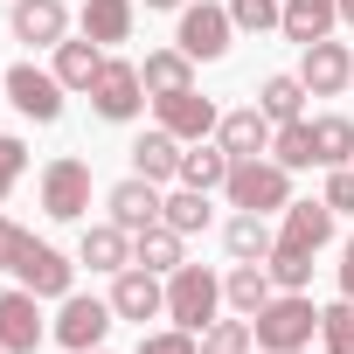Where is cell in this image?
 I'll list each match as a JSON object with an SVG mask.
<instances>
[{
	"label": "cell",
	"instance_id": "cell-1",
	"mask_svg": "<svg viewBox=\"0 0 354 354\" xmlns=\"http://www.w3.org/2000/svg\"><path fill=\"white\" fill-rule=\"evenodd\" d=\"M250 333H257L264 354H299V347H313V333H319V306H313L306 292H278V299L250 319Z\"/></svg>",
	"mask_w": 354,
	"mask_h": 354
},
{
	"label": "cell",
	"instance_id": "cell-2",
	"mask_svg": "<svg viewBox=\"0 0 354 354\" xmlns=\"http://www.w3.org/2000/svg\"><path fill=\"white\" fill-rule=\"evenodd\" d=\"M223 195H230V209H250V216H285V202H292V167H278V160H230V181H223Z\"/></svg>",
	"mask_w": 354,
	"mask_h": 354
},
{
	"label": "cell",
	"instance_id": "cell-3",
	"mask_svg": "<svg viewBox=\"0 0 354 354\" xmlns=\"http://www.w3.org/2000/svg\"><path fill=\"white\" fill-rule=\"evenodd\" d=\"M216 306H223V278H216L209 264H181V271H167V319H174V326L202 333V326L216 319Z\"/></svg>",
	"mask_w": 354,
	"mask_h": 354
},
{
	"label": "cell",
	"instance_id": "cell-4",
	"mask_svg": "<svg viewBox=\"0 0 354 354\" xmlns=\"http://www.w3.org/2000/svg\"><path fill=\"white\" fill-rule=\"evenodd\" d=\"M42 209L56 223H84V209H91V167L77 153H63V160L42 167Z\"/></svg>",
	"mask_w": 354,
	"mask_h": 354
},
{
	"label": "cell",
	"instance_id": "cell-5",
	"mask_svg": "<svg viewBox=\"0 0 354 354\" xmlns=\"http://www.w3.org/2000/svg\"><path fill=\"white\" fill-rule=\"evenodd\" d=\"M8 97H15V111L35 118V125H56V118H63V77H56V70L15 63V70H8Z\"/></svg>",
	"mask_w": 354,
	"mask_h": 354
},
{
	"label": "cell",
	"instance_id": "cell-6",
	"mask_svg": "<svg viewBox=\"0 0 354 354\" xmlns=\"http://www.w3.org/2000/svg\"><path fill=\"white\" fill-rule=\"evenodd\" d=\"M91 104H97V118H111V125L139 118V104H146L139 63H118V56H104V70H97V84H91Z\"/></svg>",
	"mask_w": 354,
	"mask_h": 354
},
{
	"label": "cell",
	"instance_id": "cell-7",
	"mask_svg": "<svg viewBox=\"0 0 354 354\" xmlns=\"http://www.w3.org/2000/svg\"><path fill=\"white\" fill-rule=\"evenodd\" d=\"M230 35H236V21H230V8H216V0H202V8H181V42L195 63H216V56H230Z\"/></svg>",
	"mask_w": 354,
	"mask_h": 354
},
{
	"label": "cell",
	"instance_id": "cell-8",
	"mask_svg": "<svg viewBox=\"0 0 354 354\" xmlns=\"http://www.w3.org/2000/svg\"><path fill=\"white\" fill-rule=\"evenodd\" d=\"M111 319H118V313H111V299H84V292H70L49 333H56L70 354H84V347H97V340L111 333Z\"/></svg>",
	"mask_w": 354,
	"mask_h": 354
},
{
	"label": "cell",
	"instance_id": "cell-9",
	"mask_svg": "<svg viewBox=\"0 0 354 354\" xmlns=\"http://www.w3.org/2000/svg\"><path fill=\"white\" fill-rule=\"evenodd\" d=\"M49 340V326H42V306H35V292L21 285V292H0V354H35Z\"/></svg>",
	"mask_w": 354,
	"mask_h": 354
},
{
	"label": "cell",
	"instance_id": "cell-10",
	"mask_svg": "<svg viewBox=\"0 0 354 354\" xmlns=\"http://www.w3.org/2000/svg\"><path fill=\"white\" fill-rule=\"evenodd\" d=\"M111 313L118 319H153V313H167V285H160V271H146V264H125L118 278H111Z\"/></svg>",
	"mask_w": 354,
	"mask_h": 354
},
{
	"label": "cell",
	"instance_id": "cell-11",
	"mask_svg": "<svg viewBox=\"0 0 354 354\" xmlns=\"http://www.w3.org/2000/svg\"><path fill=\"white\" fill-rule=\"evenodd\" d=\"M153 111H160V125L181 139V146H195V139H209L216 125H223V111L202 97V91H174V97H153Z\"/></svg>",
	"mask_w": 354,
	"mask_h": 354
},
{
	"label": "cell",
	"instance_id": "cell-12",
	"mask_svg": "<svg viewBox=\"0 0 354 354\" xmlns=\"http://www.w3.org/2000/svg\"><path fill=\"white\" fill-rule=\"evenodd\" d=\"M299 84L313 91V97H340L347 84H354V56H347V42H313L306 49V63H299Z\"/></svg>",
	"mask_w": 354,
	"mask_h": 354
},
{
	"label": "cell",
	"instance_id": "cell-13",
	"mask_svg": "<svg viewBox=\"0 0 354 354\" xmlns=\"http://www.w3.org/2000/svg\"><path fill=\"white\" fill-rule=\"evenodd\" d=\"M216 139H223V153H230V160H264V153H271V139H278V125L264 118V104H243V111H223Z\"/></svg>",
	"mask_w": 354,
	"mask_h": 354
},
{
	"label": "cell",
	"instance_id": "cell-14",
	"mask_svg": "<svg viewBox=\"0 0 354 354\" xmlns=\"http://www.w3.org/2000/svg\"><path fill=\"white\" fill-rule=\"evenodd\" d=\"M104 209H111V223H118V230H146V223H160L167 195H160V181L132 174V181H118V188L104 195Z\"/></svg>",
	"mask_w": 354,
	"mask_h": 354
},
{
	"label": "cell",
	"instance_id": "cell-15",
	"mask_svg": "<svg viewBox=\"0 0 354 354\" xmlns=\"http://www.w3.org/2000/svg\"><path fill=\"white\" fill-rule=\"evenodd\" d=\"M278 243L319 257V250L333 243V209H326V202H285V230H278Z\"/></svg>",
	"mask_w": 354,
	"mask_h": 354
},
{
	"label": "cell",
	"instance_id": "cell-16",
	"mask_svg": "<svg viewBox=\"0 0 354 354\" xmlns=\"http://www.w3.org/2000/svg\"><path fill=\"white\" fill-rule=\"evenodd\" d=\"M15 278H21L35 299H70V278H77V264H70L63 250H49V243H28V257L15 264Z\"/></svg>",
	"mask_w": 354,
	"mask_h": 354
},
{
	"label": "cell",
	"instance_id": "cell-17",
	"mask_svg": "<svg viewBox=\"0 0 354 354\" xmlns=\"http://www.w3.org/2000/svg\"><path fill=\"white\" fill-rule=\"evenodd\" d=\"M15 35L28 42V49H56L63 35H70V8L63 0H15Z\"/></svg>",
	"mask_w": 354,
	"mask_h": 354
},
{
	"label": "cell",
	"instance_id": "cell-18",
	"mask_svg": "<svg viewBox=\"0 0 354 354\" xmlns=\"http://www.w3.org/2000/svg\"><path fill=\"white\" fill-rule=\"evenodd\" d=\"M139 84H146V97H174V91H195V56L174 42V49H146V63H139Z\"/></svg>",
	"mask_w": 354,
	"mask_h": 354
},
{
	"label": "cell",
	"instance_id": "cell-19",
	"mask_svg": "<svg viewBox=\"0 0 354 354\" xmlns=\"http://www.w3.org/2000/svg\"><path fill=\"white\" fill-rule=\"evenodd\" d=\"M333 21H340V0H285V15H278L285 42H299V49L326 42V35H333Z\"/></svg>",
	"mask_w": 354,
	"mask_h": 354
},
{
	"label": "cell",
	"instance_id": "cell-20",
	"mask_svg": "<svg viewBox=\"0 0 354 354\" xmlns=\"http://www.w3.org/2000/svg\"><path fill=\"white\" fill-rule=\"evenodd\" d=\"M132 174H146V181H181V139H174L167 125L139 132L132 139Z\"/></svg>",
	"mask_w": 354,
	"mask_h": 354
},
{
	"label": "cell",
	"instance_id": "cell-21",
	"mask_svg": "<svg viewBox=\"0 0 354 354\" xmlns=\"http://www.w3.org/2000/svg\"><path fill=\"white\" fill-rule=\"evenodd\" d=\"M77 264H91V271H125L132 264V230H118V223H91L84 230V243H77Z\"/></svg>",
	"mask_w": 354,
	"mask_h": 354
},
{
	"label": "cell",
	"instance_id": "cell-22",
	"mask_svg": "<svg viewBox=\"0 0 354 354\" xmlns=\"http://www.w3.org/2000/svg\"><path fill=\"white\" fill-rule=\"evenodd\" d=\"M132 264H146V271H181L188 264V250H181V230L174 223H146V230H132Z\"/></svg>",
	"mask_w": 354,
	"mask_h": 354
},
{
	"label": "cell",
	"instance_id": "cell-23",
	"mask_svg": "<svg viewBox=\"0 0 354 354\" xmlns=\"http://www.w3.org/2000/svg\"><path fill=\"white\" fill-rule=\"evenodd\" d=\"M97 70H104V42H56V77H63V91H91L97 84Z\"/></svg>",
	"mask_w": 354,
	"mask_h": 354
},
{
	"label": "cell",
	"instance_id": "cell-24",
	"mask_svg": "<svg viewBox=\"0 0 354 354\" xmlns=\"http://www.w3.org/2000/svg\"><path fill=\"white\" fill-rule=\"evenodd\" d=\"M223 243H230V257H236V264H264L278 236H271V223H264V216L236 209V216H230V230H223Z\"/></svg>",
	"mask_w": 354,
	"mask_h": 354
},
{
	"label": "cell",
	"instance_id": "cell-25",
	"mask_svg": "<svg viewBox=\"0 0 354 354\" xmlns=\"http://www.w3.org/2000/svg\"><path fill=\"white\" fill-rule=\"evenodd\" d=\"M223 299H230L243 319H257V313H264L278 292H271V271H264V264H236V271L223 278Z\"/></svg>",
	"mask_w": 354,
	"mask_h": 354
},
{
	"label": "cell",
	"instance_id": "cell-26",
	"mask_svg": "<svg viewBox=\"0 0 354 354\" xmlns=\"http://www.w3.org/2000/svg\"><path fill=\"white\" fill-rule=\"evenodd\" d=\"M223 181H230V153H223V139H216V146L195 139V146L181 153V188H202V195H209V188H223Z\"/></svg>",
	"mask_w": 354,
	"mask_h": 354
},
{
	"label": "cell",
	"instance_id": "cell-27",
	"mask_svg": "<svg viewBox=\"0 0 354 354\" xmlns=\"http://www.w3.org/2000/svg\"><path fill=\"white\" fill-rule=\"evenodd\" d=\"M84 35L91 42H132V0H84Z\"/></svg>",
	"mask_w": 354,
	"mask_h": 354
},
{
	"label": "cell",
	"instance_id": "cell-28",
	"mask_svg": "<svg viewBox=\"0 0 354 354\" xmlns=\"http://www.w3.org/2000/svg\"><path fill=\"white\" fill-rule=\"evenodd\" d=\"M313 160L319 167H347L354 160V118H340V111L313 118Z\"/></svg>",
	"mask_w": 354,
	"mask_h": 354
},
{
	"label": "cell",
	"instance_id": "cell-29",
	"mask_svg": "<svg viewBox=\"0 0 354 354\" xmlns=\"http://www.w3.org/2000/svg\"><path fill=\"white\" fill-rule=\"evenodd\" d=\"M306 84L299 77H264V91H257V104H264V118L271 125H292V118H306Z\"/></svg>",
	"mask_w": 354,
	"mask_h": 354
},
{
	"label": "cell",
	"instance_id": "cell-30",
	"mask_svg": "<svg viewBox=\"0 0 354 354\" xmlns=\"http://www.w3.org/2000/svg\"><path fill=\"white\" fill-rule=\"evenodd\" d=\"M271 160H278V167H292V174H299V167H319V160H313V118H292V125H278V139H271Z\"/></svg>",
	"mask_w": 354,
	"mask_h": 354
},
{
	"label": "cell",
	"instance_id": "cell-31",
	"mask_svg": "<svg viewBox=\"0 0 354 354\" xmlns=\"http://www.w3.org/2000/svg\"><path fill=\"white\" fill-rule=\"evenodd\" d=\"M257 347V333H250V319L236 313V319H209L202 326V354H250Z\"/></svg>",
	"mask_w": 354,
	"mask_h": 354
},
{
	"label": "cell",
	"instance_id": "cell-32",
	"mask_svg": "<svg viewBox=\"0 0 354 354\" xmlns=\"http://www.w3.org/2000/svg\"><path fill=\"white\" fill-rule=\"evenodd\" d=\"M160 223H174L181 236H195V230H209V195L202 188H181V195H167V209H160Z\"/></svg>",
	"mask_w": 354,
	"mask_h": 354
},
{
	"label": "cell",
	"instance_id": "cell-33",
	"mask_svg": "<svg viewBox=\"0 0 354 354\" xmlns=\"http://www.w3.org/2000/svg\"><path fill=\"white\" fill-rule=\"evenodd\" d=\"M319 340H326V354H354V299L319 313Z\"/></svg>",
	"mask_w": 354,
	"mask_h": 354
},
{
	"label": "cell",
	"instance_id": "cell-34",
	"mask_svg": "<svg viewBox=\"0 0 354 354\" xmlns=\"http://www.w3.org/2000/svg\"><path fill=\"white\" fill-rule=\"evenodd\" d=\"M278 0H230V21L243 28V35H264V28H278Z\"/></svg>",
	"mask_w": 354,
	"mask_h": 354
},
{
	"label": "cell",
	"instance_id": "cell-35",
	"mask_svg": "<svg viewBox=\"0 0 354 354\" xmlns=\"http://www.w3.org/2000/svg\"><path fill=\"white\" fill-rule=\"evenodd\" d=\"M139 354H202V333L167 326V333H146V340H139Z\"/></svg>",
	"mask_w": 354,
	"mask_h": 354
},
{
	"label": "cell",
	"instance_id": "cell-36",
	"mask_svg": "<svg viewBox=\"0 0 354 354\" xmlns=\"http://www.w3.org/2000/svg\"><path fill=\"white\" fill-rule=\"evenodd\" d=\"M333 216H354V167H326V195H319Z\"/></svg>",
	"mask_w": 354,
	"mask_h": 354
},
{
	"label": "cell",
	"instance_id": "cell-37",
	"mask_svg": "<svg viewBox=\"0 0 354 354\" xmlns=\"http://www.w3.org/2000/svg\"><path fill=\"white\" fill-rule=\"evenodd\" d=\"M21 167H28V146H21V139H8V132H0V202H8V188L21 181Z\"/></svg>",
	"mask_w": 354,
	"mask_h": 354
},
{
	"label": "cell",
	"instance_id": "cell-38",
	"mask_svg": "<svg viewBox=\"0 0 354 354\" xmlns=\"http://www.w3.org/2000/svg\"><path fill=\"white\" fill-rule=\"evenodd\" d=\"M28 243H35V236H28L21 223H8V216H0V271H15V264L28 257Z\"/></svg>",
	"mask_w": 354,
	"mask_h": 354
},
{
	"label": "cell",
	"instance_id": "cell-39",
	"mask_svg": "<svg viewBox=\"0 0 354 354\" xmlns=\"http://www.w3.org/2000/svg\"><path fill=\"white\" fill-rule=\"evenodd\" d=\"M340 292L354 299V236H347V250H340Z\"/></svg>",
	"mask_w": 354,
	"mask_h": 354
},
{
	"label": "cell",
	"instance_id": "cell-40",
	"mask_svg": "<svg viewBox=\"0 0 354 354\" xmlns=\"http://www.w3.org/2000/svg\"><path fill=\"white\" fill-rule=\"evenodd\" d=\"M340 21H347V28H354V0H340Z\"/></svg>",
	"mask_w": 354,
	"mask_h": 354
},
{
	"label": "cell",
	"instance_id": "cell-41",
	"mask_svg": "<svg viewBox=\"0 0 354 354\" xmlns=\"http://www.w3.org/2000/svg\"><path fill=\"white\" fill-rule=\"evenodd\" d=\"M146 8H188V0H146Z\"/></svg>",
	"mask_w": 354,
	"mask_h": 354
},
{
	"label": "cell",
	"instance_id": "cell-42",
	"mask_svg": "<svg viewBox=\"0 0 354 354\" xmlns=\"http://www.w3.org/2000/svg\"><path fill=\"white\" fill-rule=\"evenodd\" d=\"M84 354H104V347H84Z\"/></svg>",
	"mask_w": 354,
	"mask_h": 354
},
{
	"label": "cell",
	"instance_id": "cell-43",
	"mask_svg": "<svg viewBox=\"0 0 354 354\" xmlns=\"http://www.w3.org/2000/svg\"><path fill=\"white\" fill-rule=\"evenodd\" d=\"M299 354H306V347H299Z\"/></svg>",
	"mask_w": 354,
	"mask_h": 354
}]
</instances>
